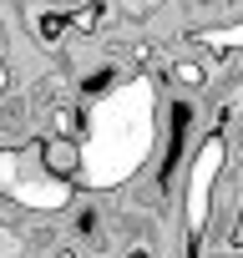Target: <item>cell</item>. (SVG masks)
Segmentation results:
<instances>
[{
    "instance_id": "cell-6",
    "label": "cell",
    "mask_w": 243,
    "mask_h": 258,
    "mask_svg": "<svg viewBox=\"0 0 243 258\" xmlns=\"http://www.w3.org/2000/svg\"><path fill=\"white\" fill-rule=\"evenodd\" d=\"M61 258H76V253H61Z\"/></svg>"
},
{
    "instance_id": "cell-3",
    "label": "cell",
    "mask_w": 243,
    "mask_h": 258,
    "mask_svg": "<svg viewBox=\"0 0 243 258\" xmlns=\"http://www.w3.org/2000/svg\"><path fill=\"white\" fill-rule=\"evenodd\" d=\"M233 248H243V208H238V223H233Z\"/></svg>"
},
{
    "instance_id": "cell-2",
    "label": "cell",
    "mask_w": 243,
    "mask_h": 258,
    "mask_svg": "<svg viewBox=\"0 0 243 258\" xmlns=\"http://www.w3.org/2000/svg\"><path fill=\"white\" fill-rule=\"evenodd\" d=\"M81 137H41V172L51 182H76L81 177Z\"/></svg>"
},
{
    "instance_id": "cell-5",
    "label": "cell",
    "mask_w": 243,
    "mask_h": 258,
    "mask_svg": "<svg viewBox=\"0 0 243 258\" xmlns=\"http://www.w3.org/2000/svg\"><path fill=\"white\" fill-rule=\"evenodd\" d=\"M127 258H152V253H147V248H137V253H127Z\"/></svg>"
},
{
    "instance_id": "cell-4",
    "label": "cell",
    "mask_w": 243,
    "mask_h": 258,
    "mask_svg": "<svg viewBox=\"0 0 243 258\" xmlns=\"http://www.w3.org/2000/svg\"><path fill=\"white\" fill-rule=\"evenodd\" d=\"M6 86H11V66H6V56H0V96H6Z\"/></svg>"
},
{
    "instance_id": "cell-1",
    "label": "cell",
    "mask_w": 243,
    "mask_h": 258,
    "mask_svg": "<svg viewBox=\"0 0 243 258\" xmlns=\"http://www.w3.org/2000/svg\"><path fill=\"white\" fill-rule=\"evenodd\" d=\"M218 177H223V132H208L198 142V157H193V172H188V238H193V258H198V238L208 233V218H213V192H218Z\"/></svg>"
}]
</instances>
